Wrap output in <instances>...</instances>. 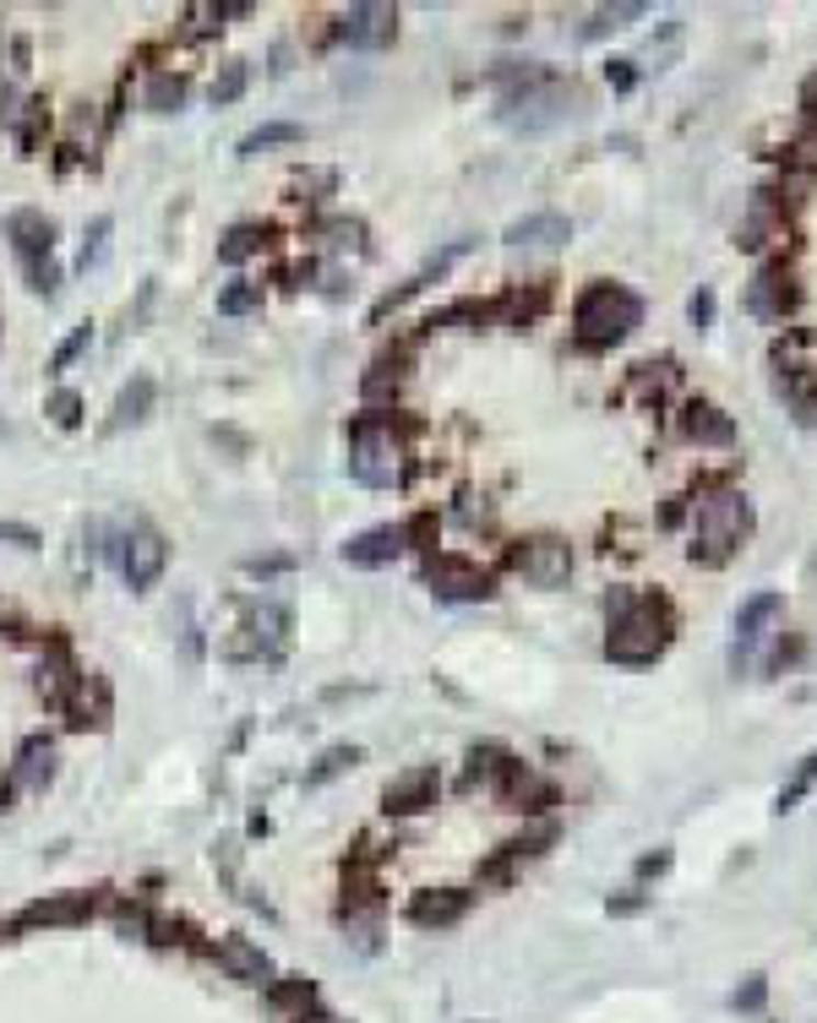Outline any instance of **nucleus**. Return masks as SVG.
Instances as JSON below:
<instances>
[{"label": "nucleus", "instance_id": "obj_1", "mask_svg": "<svg viewBox=\"0 0 817 1023\" xmlns=\"http://www.w3.org/2000/svg\"><path fill=\"white\" fill-rule=\"evenodd\" d=\"M670 643V615L649 604V599H616V621H611V637H605V653L616 664H649L665 653Z\"/></svg>", "mask_w": 817, "mask_h": 1023}, {"label": "nucleus", "instance_id": "obj_2", "mask_svg": "<svg viewBox=\"0 0 817 1023\" xmlns=\"http://www.w3.org/2000/svg\"><path fill=\"white\" fill-rule=\"evenodd\" d=\"M578 338L583 343H622L638 321H644V299L622 284H594L578 299Z\"/></svg>", "mask_w": 817, "mask_h": 1023}, {"label": "nucleus", "instance_id": "obj_3", "mask_svg": "<svg viewBox=\"0 0 817 1023\" xmlns=\"http://www.w3.org/2000/svg\"><path fill=\"white\" fill-rule=\"evenodd\" d=\"M349 474L371 490H387L404 479V441L393 436L387 420H360L349 441Z\"/></svg>", "mask_w": 817, "mask_h": 1023}, {"label": "nucleus", "instance_id": "obj_4", "mask_svg": "<svg viewBox=\"0 0 817 1023\" xmlns=\"http://www.w3.org/2000/svg\"><path fill=\"white\" fill-rule=\"evenodd\" d=\"M572 104H583L578 88H567V82H529L523 93H512L501 104V121L512 132H545V126H561L572 115Z\"/></svg>", "mask_w": 817, "mask_h": 1023}, {"label": "nucleus", "instance_id": "obj_5", "mask_svg": "<svg viewBox=\"0 0 817 1023\" xmlns=\"http://www.w3.org/2000/svg\"><path fill=\"white\" fill-rule=\"evenodd\" d=\"M741 534H747V507H741V496H708V501H697V545H692V556L725 561V556L741 545Z\"/></svg>", "mask_w": 817, "mask_h": 1023}, {"label": "nucleus", "instance_id": "obj_6", "mask_svg": "<svg viewBox=\"0 0 817 1023\" xmlns=\"http://www.w3.org/2000/svg\"><path fill=\"white\" fill-rule=\"evenodd\" d=\"M512 567L534 588H556V583H567V572H572V550L545 534V539H529L523 550H512Z\"/></svg>", "mask_w": 817, "mask_h": 1023}, {"label": "nucleus", "instance_id": "obj_7", "mask_svg": "<svg viewBox=\"0 0 817 1023\" xmlns=\"http://www.w3.org/2000/svg\"><path fill=\"white\" fill-rule=\"evenodd\" d=\"M393 33H398L393 5H349L338 16V38L354 44V49H382V44H393Z\"/></svg>", "mask_w": 817, "mask_h": 1023}, {"label": "nucleus", "instance_id": "obj_8", "mask_svg": "<svg viewBox=\"0 0 817 1023\" xmlns=\"http://www.w3.org/2000/svg\"><path fill=\"white\" fill-rule=\"evenodd\" d=\"M404 545H409V523H382V528L354 534V539L343 545V561H349V567H387V561L404 556Z\"/></svg>", "mask_w": 817, "mask_h": 1023}, {"label": "nucleus", "instance_id": "obj_9", "mask_svg": "<svg viewBox=\"0 0 817 1023\" xmlns=\"http://www.w3.org/2000/svg\"><path fill=\"white\" fill-rule=\"evenodd\" d=\"M213 953H218V964H224L229 980H240V986H262V991L273 986V958H268L251 936H224Z\"/></svg>", "mask_w": 817, "mask_h": 1023}, {"label": "nucleus", "instance_id": "obj_10", "mask_svg": "<svg viewBox=\"0 0 817 1023\" xmlns=\"http://www.w3.org/2000/svg\"><path fill=\"white\" fill-rule=\"evenodd\" d=\"M436 789H442V778H436V768H409V773H398L393 784H387V811L393 817H415V811H425V806H436Z\"/></svg>", "mask_w": 817, "mask_h": 1023}, {"label": "nucleus", "instance_id": "obj_11", "mask_svg": "<svg viewBox=\"0 0 817 1023\" xmlns=\"http://www.w3.org/2000/svg\"><path fill=\"white\" fill-rule=\"evenodd\" d=\"M93 914V898L88 893H49V898H38V903H27L22 914H16V931H33V925H77V920H88Z\"/></svg>", "mask_w": 817, "mask_h": 1023}, {"label": "nucleus", "instance_id": "obj_12", "mask_svg": "<svg viewBox=\"0 0 817 1023\" xmlns=\"http://www.w3.org/2000/svg\"><path fill=\"white\" fill-rule=\"evenodd\" d=\"M5 235H11V246H16L22 262L55 251V218H44L38 207H16V213L5 218Z\"/></svg>", "mask_w": 817, "mask_h": 1023}, {"label": "nucleus", "instance_id": "obj_13", "mask_svg": "<svg viewBox=\"0 0 817 1023\" xmlns=\"http://www.w3.org/2000/svg\"><path fill=\"white\" fill-rule=\"evenodd\" d=\"M163 561H169L163 539L143 528V534H132V539H126L121 572H126V583H132V588H154V583H159V572H163Z\"/></svg>", "mask_w": 817, "mask_h": 1023}, {"label": "nucleus", "instance_id": "obj_14", "mask_svg": "<svg viewBox=\"0 0 817 1023\" xmlns=\"http://www.w3.org/2000/svg\"><path fill=\"white\" fill-rule=\"evenodd\" d=\"M431 588L442 593V599H486L490 593V578L480 572V567H469V561H431Z\"/></svg>", "mask_w": 817, "mask_h": 1023}, {"label": "nucleus", "instance_id": "obj_15", "mask_svg": "<svg viewBox=\"0 0 817 1023\" xmlns=\"http://www.w3.org/2000/svg\"><path fill=\"white\" fill-rule=\"evenodd\" d=\"M49 778H55V740H44V735L22 740L16 768H11V789H38V784H49Z\"/></svg>", "mask_w": 817, "mask_h": 1023}, {"label": "nucleus", "instance_id": "obj_16", "mask_svg": "<svg viewBox=\"0 0 817 1023\" xmlns=\"http://www.w3.org/2000/svg\"><path fill=\"white\" fill-rule=\"evenodd\" d=\"M567 235H572V224L561 213H529V218L507 224V246H556Z\"/></svg>", "mask_w": 817, "mask_h": 1023}, {"label": "nucleus", "instance_id": "obj_17", "mask_svg": "<svg viewBox=\"0 0 817 1023\" xmlns=\"http://www.w3.org/2000/svg\"><path fill=\"white\" fill-rule=\"evenodd\" d=\"M82 686L77 664L66 659V648H49V659L38 664V697L44 703H71V692Z\"/></svg>", "mask_w": 817, "mask_h": 1023}, {"label": "nucleus", "instance_id": "obj_18", "mask_svg": "<svg viewBox=\"0 0 817 1023\" xmlns=\"http://www.w3.org/2000/svg\"><path fill=\"white\" fill-rule=\"evenodd\" d=\"M464 909H469V893L442 887V893H420V898L409 903V920H415V925H453Z\"/></svg>", "mask_w": 817, "mask_h": 1023}, {"label": "nucleus", "instance_id": "obj_19", "mask_svg": "<svg viewBox=\"0 0 817 1023\" xmlns=\"http://www.w3.org/2000/svg\"><path fill=\"white\" fill-rule=\"evenodd\" d=\"M780 610H785V599H780V593H752V599L736 610V643H741V648H752V643L763 637V626H769Z\"/></svg>", "mask_w": 817, "mask_h": 1023}, {"label": "nucleus", "instance_id": "obj_20", "mask_svg": "<svg viewBox=\"0 0 817 1023\" xmlns=\"http://www.w3.org/2000/svg\"><path fill=\"white\" fill-rule=\"evenodd\" d=\"M290 626H295V615H290L284 604H273V599L251 610V632H257V648H262V653H284Z\"/></svg>", "mask_w": 817, "mask_h": 1023}, {"label": "nucleus", "instance_id": "obj_21", "mask_svg": "<svg viewBox=\"0 0 817 1023\" xmlns=\"http://www.w3.org/2000/svg\"><path fill=\"white\" fill-rule=\"evenodd\" d=\"M681 431L692 441H714V446H730V441H736V425H730L719 409H708V403H692L686 420H681Z\"/></svg>", "mask_w": 817, "mask_h": 1023}, {"label": "nucleus", "instance_id": "obj_22", "mask_svg": "<svg viewBox=\"0 0 817 1023\" xmlns=\"http://www.w3.org/2000/svg\"><path fill=\"white\" fill-rule=\"evenodd\" d=\"M148 409H154V376H137V382L115 398V420H110V425H115V431H121V425H137V420H148Z\"/></svg>", "mask_w": 817, "mask_h": 1023}, {"label": "nucleus", "instance_id": "obj_23", "mask_svg": "<svg viewBox=\"0 0 817 1023\" xmlns=\"http://www.w3.org/2000/svg\"><path fill=\"white\" fill-rule=\"evenodd\" d=\"M268 997H273V1008H279V1013H300V1019H306V1008L317 1002V986H311V980H300V975H290V980H273V986H268Z\"/></svg>", "mask_w": 817, "mask_h": 1023}, {"label": "nucleus", "instance_id": "obj_24", "mask_svg": "<svg viewBox=\"0 0 817 1023\" xmlns=\"http://www.w3.org/2000/svg\"><path fill=\"white\" fill-rule=\"evenodd\" d=\"M185 93H191V88H185V77H174V71H163V77H154V82H148V93H143V104H148L154 115H174V110L185 104Z\"/></svg>", "mask_w": 817, "mask_h": 1023}, {"label": "nucleus", "instance_id": "obj_25", "mask_svg": "<svg viewBox=\"0 0 817 1023\" xmlns=\"http://www.w3.org/2000/svg\"><path fill=\"white\" fill-rule=\"evenodd\" d=\"M360 762V746H327L322 757H317V768L306 773V784L317 789V784H327V778H338L343 768H354Z\"/></svg>", "mask_w": 817, "mask_h": 1023}, {"label": "nucleus", "instance_id": "obj_26", "mask_svg": "<svg viewBox=\"0 0 817 1023\" xmlns=\"http://www.w3.org/2000/svg\"><path fill=\"white\" fill-rule=\"evenodd\" d=\"M284 143H300V126H290V121H273V126H257L246 143H240V158H257L262 147H284Z\"/></svg>", "mask_w": 817, "mask_h": 1023}, {"label": "nucleus", "instance_id": "obj_27", "mask_svg": "<svg viewBox=\"0 0 817 1023\" xmlns=\"http://www.w3.org/2000/svg\"><path fill=\"white\" fill-rule=\"evenodd\" d=\"M780 294H785V284H780V273L769 268V273H758V284H752V294H747V305H752L758 316H780V310H785Z\"/></svg>", "mask_w": 817, "mask_h": 1023}, {"label": "nucleus", "instance_id": "obj_28", "mask_svg": "<svg viewBox=\"0 0 817 1023\" xmlns=\"http://www.w3.org/2000/svg\"><path fill=\"white\" fill-rule=\"evenodd\" d=\"M257 305H262V284H251V279H235L229 289L218 294V316H246Z\"/></svg>", "mask_w": 817, "mask_h": 1023}, {"label": "nucleus", "instance_id": "obj_29", "mask_svg": "<svg viewBox=\"0 0 817 1023\" xmlns=\"http://www.w3.org/2000/svg\"><path fill=\"white\" fill-rule=\"evenodd\" d=\"M257 246H262V229H257V224H240V229H229V235H224L218 262H246Z\"/></svg>", "mask_w": 817, "mask_h": 1023}, {"label": "nucleus", "instance_id": "obj_30", "mask_svg": "<svg viewBox=\"0 0 817 1023\" xmlns=\"http://www.w3.org/2000/svg\"><path fill=\"white\" fill-rule=\"evenodd\" d=\"M44 414H49L55 425H66V431H71V425L82 420V398H77L71 387H55V393L44 398Z\"/></svg>", "mask_w": 817, "mask_h": 1023}, {"label": "nucleus", "instance_id": "obj_31", "mask_svg": "<svg viewBox=\"0 0 817 1023\" xmlns=\"http://www.w3.org/2000/svg\"><path fill=\"white\" fill-rule=\"evenodd\" d=\"M246 93V60H229L218 77H213V104H235Z\"/></svg>", "mask_w": 817, "mask_h": 1023}, {"label": "nucleus", "instance_id": "obj_32", "mask_svg": "<svg viewBox=\"0 0 817 1023\" xmlns=\"http://www.w3.org/2000/svg\"><path fill=\"white\" fill-rule=\"evenodd\" d=\"M644 11H649V5H600L594 22L583 27V38H600L605 27H622V22H633V16H644Z\"/></svg>", "mask_w": 817, "mask_h": 1023}, {"label": "nucleus", "instance_id": "obj_33", "mask_svg": "<svg viewBox=\"0 0 817 1023\" xmlns=\"http://www.w3.org/2000/svg\"><path fill=\"white\" fill-rule=\"evenodd\" d=\"M110 218H93V229H88V240H82V257H77V268L88 273V268H99L104 262V240H110Z\"/></svg>", "mask_w": 817, "mask_h": 1023}, {"label": "nucleus", "instance_id": "obj_34", "mask_svg": "<svg viewBox=\"0 0 817 1023\" xmlns=\"http://www.w3.org/2000/svg\"><path fill=\"white\" fill-rule=\"evenodd\" d=\"M115 925H121L126 936H148V931H154V914H148V903H121V909H115Z\"/></svg>", "mask_w": 817, "mask_h": 1023}, {"label": "nucleus", "instance_id": "obj_35", "mask_svg": "<svg viewBox=\"0 0 817 1023\" xmlns=\"http://www.w3.org/2000/svg\"><path fill=\"white\" fill-rule=\"evenodd\" d=\"M322 235H327V246L343 251V246H360V240H365V224H360V218H332Z\"/></svg>", "mask_w": 817, "mask_h": 1023}, {"label": "nucleus", "instance_id": "obj_36", "mask_svg": "<svg viewBox=\"0 0 817 1023\" xmlns=\"http://www.w3.org/2000/svg\"><path fill=\"white\" fill-rule=\"evenodd\" d=\"M22 268H27L33 289H38V294H55V284H60V268H55V257H33V262H22Z\"/></svg>", "mask_w": 817, "mask_h": 1023}, {"label": "nucleus", "instance_id": "obj_37", "mask_svg": "<svg viewBox=\"0 0 817 1023\" xmlns=\"http://www.w3.org/2000/svg\"><path fill=\"white\" fill-rule=\"evenodd\" d=\"M813 778H817V757H807V768H802V773H796V784H791V789H785V795H780V811H791V806H796V800H802V789H807V784H813Z\"/></svg>", "mask_w": 817, "mask_h": 1023}, {"label": "nucleus", "instance_id": "obj_38", "mask_svg": "<svg viewBox=\"0 0 817 1023\" xmlns=\"http://www.w3.org/2000/svg\"><path fill=\"white\" fill-rule=\"evenodd\" d=\"M82 349H88V327H77V332H71V338H66V343L55 349V371H66V365H71V360L82 354Z\"/></svg>", "mask_w": 817, "mask_h": 1023}, {"label": "nucleus", "instance_id": "obj_39", "mask_svg": "<svg viewBox=\"0 0 817 1023\" xmlns=\"http://www.w3.org/2000/svg\"><path fill=\"white\" fill-rule=\"evenodd\" d=\"M0 539H11V545H22V550H33V545H38V534H33L27 523H0Z\"/></svg>", "mask_w": 817, "mask_h": 1023}, {"label": "nucleus", "instance_id": "obj_40", "mask_svg": "<svg viewBox=\"0 0 817 1023\" xmlns=\"http://www.w3.org/2000/svg\"><path fill=\"white\" fill-rule=\"evenodd\" d=\"M763 1002V980H752L747 991H736V1008H758Z\"/></svg>", "mask_w": 817, "mask_h": 1023}, {"label": "nucleus", "instance_id": "obj_41", "mask_svg": "<svg viewBox=\"0 0 817 1023\" xmlns=\"http://www.w3.org/2000/svg\"><path fill=\"white\" fill-rule=\"evenodd\" d=\"M708 316H714V299L697 294V299H692V321H708Z\"/></svg>", "mask_w": 817, "mask_h": 1023}, {"label": "nucleus", "instance_id": "obj_42", "mask_svg": "<svg viewBox=\"0 0 817 1023\" xmlns=\"http://www.w3.org/2000/svg\"><path fill=\"white\" fill-rule=\"evenodd\" d=\"M802 99H807V110H817V77L807 82V93H802Z\"/></svg>", "mask_w": 817, "mask_h": 1023}, {"label": "nucleus", "instance_id": "obj_43", "mask_svg": "<svg viewBox=\"0 0 817 1023\" xmlns=\"http://www.w3.org/2000/svg\"><path fill=\"white\" fill-rule=\"evenodd\" d=\"M300 1023H343V1019H332V1013H311V1019H300Z\"/></svg>", "mask_w": 817, "mask_h": 1023}]
</instances>
